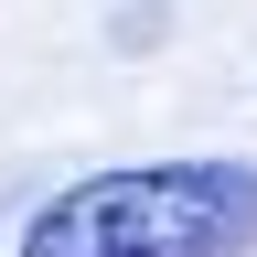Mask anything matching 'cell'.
<instances>
[{
    "label": "cell",
    "instance_id": "6da1fadb",
    "mask_svg": "<svg viewBox=\"0 0 257 257\" xmlns=\"http://www.w3.org/2000/svg\"><path fill=\"white\" fill-rule=\"evenodd\" d=\"M11 257H257V161H128L22 214Z\"/></svg>",
    "mask_w": 257,
    "mask_h": 257
}]
</instances>
